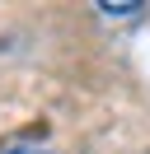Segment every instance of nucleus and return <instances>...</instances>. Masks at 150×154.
Wrapping results in <instances>:
<instances>
[{
    "instance_id": "1",
    "label": "nucleus",
    "mask_w": 150,
    "mask_h": 154,
    "mask_svg": "<svg viewBox=\"0 0 150 154\" xmlns=\"http://www.w3.org/2000/svg\"><path fill=\"white\" fill-rule=\"evenodd\" d=\"M99 10L112 14V19H131V14H141L145 5H141V0H127V5H122V0H99Z\"/></svg>"
},
{
    "instance_id": "2",
    "label": "nucleus",
    "mask_w": 150,
    "mask_h": 154,
    "mask_svg": "<svg viewBox=\"0 0 150 154\" xmlns=\"http://www.w3.org/2000/svg\"><path fill=\"white\" fill-rule=\"evenodd\" d=\"M5 154H47V149H33V145H14V149H5Z\"/></svg>"
}]
</instances>
